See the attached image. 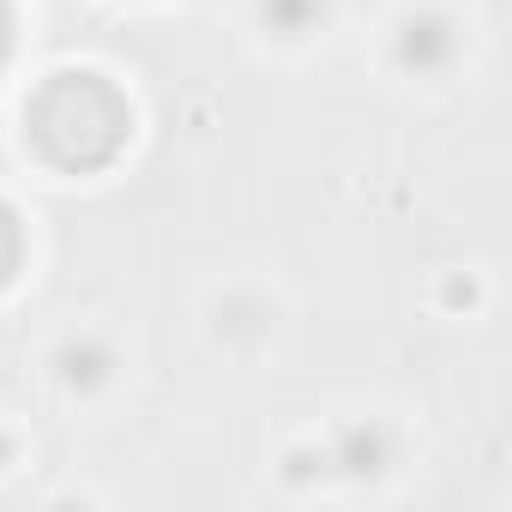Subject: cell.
<instances>
[{
  "label": "cell",
  "mask_w": 512,
  "mask_h": 512,
  "mask_svg": "<svg viewBox=\"0 0 512 512\" xmlns=\"http://www.w3.org/2000/svg\"><path fill=\"white\" fill-rule=\"evenodd\" d=\"M133 133L127 97L103 73H55L31 103V139L61 169H97L109 163Z\"/></svg>",
  "instance_id": "cell-1"
},
{
  "label": "cell",
  "mask_w": 512,
  "mask_h": 512,
  "mask_svg": "<svg viewBox=\"0 0 512 512\" xmlns=\"http://www.w3.org/2000/svg\"><path fill=\"white\" fill-rule=\"evenodd\" d=\"M19 253H25V235H19V217L0 205V284L19 272Z\"/></svg>",
  "instance_id": "cell-2"
},
{
  "label": "cell",
  "mask_w": 512,
  "mask_h": 512,
  "mask_svg": "<svg viewBox=\"0 0 512 512\" xmlns=\"http://www.w3.org/2000/svg\"><path fill=\"white\" fill-rule=\"evenodd\" d=\"M7 43H13V13H7V0H0V61H7Z\"/></svg>",
  "instance_id": "cell-3"
}]
</instances>
